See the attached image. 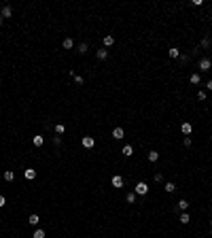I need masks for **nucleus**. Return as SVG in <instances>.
<instances>
[{
    "label": "nucleus",
    "mask_w": 212,
    "mask_h": 238,
    "mask_svg": "<svg viewBox=\"0 0 212 238\" xmlns=\"http://www.w3.org/2000/svg\"><path fill=\"white\" fill-rule=\"evenodd\" d=\"M134 193H136V196H146V193H149V185H146L144 181L136 183V187H134Z\"/></svg>",
    "instance_id": "1"
},
{
    "label": "nucleus",
    "mask_w": 212,
    "mask_h": 238,
    "mask_svg": "<svg viewBox=\"0 0 212 238\" xmlns=\"http://www.w3.org/2000/svg\"><path fill=\"white\" fill-rule=\"evenodd\" d=\"M210 68H212V62H210V60H208V57H204V60H199V70H202V72H208Z\"/></svg>",
    "instance_id": "2"
},
{
    "label": "nucleus",
    "mask_w": 212,
    "mask_h": 238,
    "mask_svg": "<svg viewBox=\"0 0 212 238\" xmlns=\"http://www.w3.org/2000/svg\"><path fill=\"white\" fill-rule=\"evenodd\" d=\"M81 145H83L85 149H93V145H95V141H93L91 136H83V138H81Z\"/></svg>",
    "instance_id": "3"
},
{
    "label": "nucleus",
    "mask_w": 212,
    "mask_h": 238,
    "mask_svg": "<svg viewBox=\"0 0 212 238\" xmlns=\"http://www.w3.org/2000/svg\"><path fill=\"white\" fill-rule=\"evenodd\" d=\"M11 15H13V9H11L9 4H4V6H2V11H0V17H2V19H9Z\"/></svg>",
    "instance_id": "4"
},
{
    "label": "nucleus",
    "mask_w": 212,
    "mask_h": 238,
    "mask_svg": "<svg viewBox=\"0 0 212 238\" xmlns=\"http://www.w3.org/2000/svg\"><path fill=\"white\" fill-rule=\"evenodd\" d=\"M102 43H104V49L113 47V45H115V36H113V34H106V36H104V41H102Z\"/></svg>",
    "instance_id": "5"
},
{
    "label": "nucleus",
    "mask_w": 212,
    "mask_h": 238,
    "mask_svg": "<svg viewBox=\"0 0 212 238\" xmlns=\"http://www.w3.org/2000/svg\"><path fill=\"white\" fill-rule=\"evenodd\" d=\"M123 136H125L123 128H115V130H113V138H115V141H121Z\"/></svg>",
    "instance_id": "6"
},
{
    "label": "nucleus",
    "mask_w": 212,
    "mask_h": 238,
    "mask_svg": "<svg viewBox=\"0 0 212 238\" xmlns=\"http://www.w3.org/2000/svg\"><path fill=\"white\" fill-rule=\"evenodd\" d=\"M113 187H123V177H121V174H115V177H113Z\"/></svg>",
    "instance_id": "7"
},
{
    "label": "nucleus",
    "mask_w": 212,
    "mask_h": 238,
    "mask_svg": "<svg viewBox=\"0 0 212 238\" xmlns=\"http://www.w3.org/2000/svg\"><path fill=\"white\" fill-rule=\"evenodd\" d=\"M178 221H180L182 225H187V223L191 221V215H189V213H180V217H178Z\"/></svg>",
    "instance_id": "8"
},
{
    "label": "nucleus",
    "mask_w": 212,
    "mask_h": 238,
    "mask_svg": "<svg viewBox=\"0 0 212 238\" xmlns=\"http://www.w3.org/2000/svg\"><path fill=\"white\" fill-rule=\"evenodd\" d=\"M23 174H26V179H28V181H32V179H36V170H34V168H28V170H26Z\"/></svg>",
    "instance_id": "9"
},
{
    "label": "nucleus",
    "mask_w": 212,
    "mask_h": 238,
    "mask_svg": "<svg viewBox=\"0 0 212 238\" xmlns=\"http://www.w3.org/2000/svg\"><path fill=\"white\" fill-rule=\"evenodd\" d=\"M176 206H178V211L187 213V208H189V202H187V200H178V204H176Z\"/></svg>",
    "instance_id": "10"
},
{
    "label": "nucleus",
    "mask_w": 212,
    "mask_h": 238,
    "mask_svg": "<svg viewBox=\"0 0 212 238\" xmlns=\"http://www.w3.org/2000/svg\"><path fill=\"white\" fill-rule=\"evenodd\" d=\"M38 221H41V219H38V215H36V213H34V215H30V219H28V223H30V225H34V228H38Z\"/></svg>",
    "instance_id": "11"
},
{
    "label": "nucleus",
    "mask_w": 212,
    "mask_h": 238,
    "mask_svg": "<svg viewBox=\"0 0 212 238\" xmlns=\"http://www.w3.org/2000/svg\"><path fill=\"white\" fill-rule=\"evenodd\" d=\"M95 55H98V60H106V57H108V51L102 47V49H98V51H95Z\"/></svg>",
    "instance_id": "12"
},
{
    "label": "nucleus",
    "mask_w": 212,
    "mask_h": 238,
    "mask_svg": "<svg viewBox=\"0 0 212 238\" xmlns=\"http://www.w3.org/2000/svg\"><path fill=\"white\" fill-rule=\"evenodd\" d=\"M180 130H182V134H191V130H193V128H191V123H189V121H185V123L180 126Z\"/></svg>",
    "instance_id": "13"
},
{
    "label": "nucleus",
    "mask_w": 212,
    "mask_h": 238,
    "mask_svg": "<svg viewBox=\"0 0 212 238\" xmlns=\"http://www.w3.org/2000/svg\"><path fill=\"white\" fill-rule=\"evenodd\" d=\"M62 45H64V49H72V47H74V41L68 36V38H64V43H62Z\"/></svg>",
    "instance_id": "14"
},
{
    "label": "nucleus",
    "mask_w": 212,
    "mask_h": 238,
    "mask_svg": "<svg viewBox=\"0 0 212 238\" xmlns=\"http://www.w3.org/2000/svg\"><path fill=\"white\" fill-rule=\"evenodd\" d=\"M168 55H170V57H172V60H176V57H180V51H178V49H176V47H172V49H170V51H168Z\"/></svg>",
    "instance_id": "15"
},
{
    "label": "nucleus",
    "mask_w": 212,
    "mask_h": 238,
    "mask_svg": "<svg viewBox=\"0 0 212 238\" xmlns=\"http://www.w3.org/2000/svg\"><path fill=\"white\" fill-rule=\"evenodd\" d=\"M123 155H125V157L134 155V147H131V145H125V147H123Z\"/></svg>",
    "instance_id": "16"
},
{
    "label": "nucleus",
    "mask_w": 212,
    "mask_h": 238,
    "mask_svg": "<svg viewBox=\"0 0 212 238\" xmlns=\"http://www.w3.org/2000/svg\"><path fill=\"white\" fill-rule=\"evenodd\" d=\"M13 179H15V174H13V170H4V181H6V183H11Z\"/></svg>",
    "instance_id": "17"
},
{
    "label": "nucleus",
    "mask_w": 212,
    "mask_h": 238,
    "mask_svg": "<svg viewBox=\"0 0 212 238\" xmlns=\"http://www.w3.org/2000/svg\"><path fill=\"white\" fill-rule=\"evenodd\" d=\"M189 81H191V83H193V85H197V83H199V81H202V79H199V75H197V72H193V75H191V77H189Z\"/></svg>",
    "instance_id": "18"
},
{
    "label": "nucleus",
    "mask_w": 212,
    "mask_h": 238,
    "mask_svg": "<svg viewBox=\"0 0 212 238\" xmlns=\"http://www.w3.org/2000/svg\"><path fill=\"white\" fill-rule=\"evenodd\" d=\"M159 159V153L157 151H149V162H157Z\"/></svg>",
    "instance_id": "19"
},
{
    "label": "nucleus",
    "mask_w": 212,
    "mask_h": 238,
    "mask_svg": "<svg viewBox=\"0 0 212 238\" xmlns=\"http://www.w3.org/2000/svg\"><path fill=\"white\" fill-rule=\"evenodd\" d=\"M32 238H45V230L36 228V230H34V234H32Z\"/></svg>",
    "instance_id": "20"
},
{
    "label": "nucleus",
    "mask_w": 212,
    "mask_h": 238,
    "mask_svg": "<svg viewBox=\"0 0 212 238\" xmlns=\"http://www.w3.org/2000/svg\"><path fill=\"white\" fill-rule=\"evenodd\" d=\"M125 200H127V204H134V202H136V193H134V191H131V193H127Z\"/></svg>",
    "instance_id": "21"
},
{
    "label": "nucleus",
    "mask_w": 212,
    "mask_h": 238,
    "mask_svg": "<svg viewBox=\"0 0 212 238\" xmlns=\"http://www.w3.org/2000/svg\"><path fill=\"white\" fill-rule=\"evenodd\" d=\"M55 132H57V134H64V132H66L64 123H55Z\"/></svg>",
    "instance_id": "22"
},
{
    "label": "nucleus",
    "mask_w": 212,
    "mask_h": 238,
    "mask_svg": "<svg viewBox=\"0 0 212 238\" xmlns=\"http://www.w3.org/2000/svg\"><path fill=\"white\" fill-rule=\"evenodd\" d=\"M32 143L36 145V147H41V145L45 143V138H42V136H34V138H32Z\"/></svg>",
    "instance_id": "23"
},
{
    "label": "nucleus",
    "mask_w": 212,
    "mask_h": 238,
    "mask_svg": "<svg viewBox=\"0 0 212 238\" xmlns=\"http://www.w3.org/2000/svg\"><path fill=\"white\" fill-rule=\"evenodd\" d=\"M163 189L168 191V193H172V191L176 189V185H174V183H166V187H163Z\"/></svg>",
    "instance_id": "24"
},
{
    "label": "nucleus",
    "mask_w": 212,
    "mask_h": 238,
    "mask_svg": "<svg viewBox=\"0 0 212 238\" xmlns=\"http://www.w3.org/2000/svg\"><path fill=\"white\" fill-rule=\"evenodd\" d=\"M155 183H163V174L161 172H155Z\"/></svg>",
    "instance_id": "25"
},
{
    "label": "nucleus",
    "mask_w": 212,
    "mask_h": 238,
    "mask_svg": "<svg viewBox=\"0 0 212 238\" xmlns=\"http://www.w3.org/2000/svg\"><path fill=\"white\" fill-rule=\"evenodd\" d=\"M210 45H212V41L208 38V36H206V38H202V47H210Z\"/></svg>",
    "instance_id": "26"
},
{
    "label": "nucleus",
    "mask_w": 212,
    "mask_h": 238,
    "mask_svg": "<svg viewBox=\"0 0 212 238\" xmlns=\"http://www.w3.org/2000/svg\"><path fill=\"white\" fill-rule=\"evenodd\" d=\"M77 49H79V53H87V43H81Z\"/></svg>",
    "instance_id": "27"
},
{
    "label": "nucleus",
    "mask_w": 212,
    "mask_h": 238,
    "mask_svg": "<svg viewBox=\"0 0 212 238\" xmlns=\"http://www.w3.org/2000/svg\"><path fill=\"white\" fill-rule=\"evenodd\" d=\"M74 81H77V85H83V77H79V75H74Z\"/></svg>",
    "instance_id": "28"
},
{
    "label": "nucleus",
    "mask_w": 212,
    "mask_h": 238,
    "mask_svg": "<svg viewBox=\"0 0 212 238\" xmlns=\"http://www.w3.org/2000/svg\"><path fill=\"white\" fill-rule=\"evenodd\" d=\"M4 204H6V198L0 193V208H4Z\"/></svg>",
    "instance_id": "29"
},
{
    "label": "nucleus",
    "mask_w": 212,
    "mask_h": 238,
    "mask_svg": "<svg viewBox=\"0 0 212 238\" xmlns=\"http://www.w3.org/2000/svg\"><path fill=\"white\" fill-rule=\"evenodd\" d=\"M182 143H185V147H191V136H185V141H182Z\"/></svg>",
    "instance_id": "30"
},
{
    "label": "nucleus",
    "mask_w": 212,
    "mask_h": 238,
    "mask_svg": "<svg viewBox=\"0 0 212 238\" xmlns=\"http://www.w3.org/2000/svg\"><path fill=\"white\" fill-rule=\"evenodd\" d=\"M53 145H55V147L62 145V138H59V136H53Z\"/></svg>",
    "instance_id": "31"
},
{
    "label": "nucleus",
    "mask_w": 212,
    "mask_h": 238,
    "mask_svg": "<svg viewBox=\"0 0 212 238\" xmlns=\"http://www.w3.org/2000/svg\"><path fill=\"white\" fill-rule=\"evenodd\" d=\"M206 85H208V90H210V92H212V79H210V81H208V83H206Z\"/></svg>",
    "instance_id": "32"
},
{
    "label": "nucleus",
    "mask_w": 212,
    "mask_h": 238,
    "mask_svg": "<svg viewBox=\"0 0 212 238\" xmlns=\"http://www.w3.org/2000/svg\"><path fill=\"white\" fill-rule=\"evenodd\" d=\"M2 21H4V19H2V17H0V26H2Z\"/></svg>",
    "instance_id": "33"
},
{
    "label": "nucleus",
    "mask_w": 212,
    "mask_h": 238,
    "mask_svg": "<svg viewBox=\"0 0 212 238\" xmlns=\"http://www.w3.org/2000/svg\"><path fill=\"white\" fill-rule=\"evenodd\" d=\"M210 234H212V230H210Z\"/></svg>",
    "instance_id": "34"
}]
</instances>
